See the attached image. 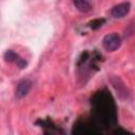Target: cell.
<instances>
[{
	"mask_svg": "<svg viewBox=\"0 0 135 135\" xmlns=\"http://www.w3.org/2000/svg\"><path fill=\"white\" fill-rule=\"evenodd\" d=\"M4 60L6 62H17L19 60V56L12 50H7L4 53Z\"/></svg>",
	"mask_w": 135,
	"mask_h": 135,
	"instance_id": "obj_5",
	"label": "cell"
},
{
	"mask_svg": "<svg viewBox=\"0 0 135 135\" xmlns=\"http://www.w3.org/2000/svg\"><path fill=\"white\" fill-rule=\"evenodd\" d=\"M130 7H131V5L129 2L119 3L115 6H113L110 13L114 18H122L130 12Z\"/></svg>",
	"mask_w": 135,
	"mask_h": 135,
	"instance_id": "obj_2",
	"label": "cell"
},
{
	"mask_svg": "<svg viewBox=\"0 0 135 135\" xmlns=\"http://www.w3.org/2000/svg\"><path fill=\"white\" fill-rule=\"evenodd\" d=\"M120 44H121V38L116 33L108 34L102 39V45H103V47L108 52H114V51H116L120 46Z\"/></svg>",
	"mask_w": 135,
	"mask_h": 135,
	"instance_id": "obj_1",
	"label": "cell"
},
{
	"mask_svg": "<svg viewBox=\"0 0 135 135\" xmlns=\"http://www.w3.org/2000/svg\"><path fill=\"white\" fill-rule=\"evenodd\" d=\"M73 4H74V6H75L78 11H80V12H82V13H88V12H90L91 8H92V5H91V3H90L89 1L75 0V1L73 2Z\"/></svg>",
	"mask_w": 135,
	"mask_h": 135,
	"instance_id": "obj_4",
	"label": "cell"
},
{
	"mask_svg": "<svg viewBox=\"0 0 135 135\" xmlns=\"http://www.w3.org/2000/svg\"><path fill=\"white\" fill-rule=\"evenodd\" d=\"M32 88V81L28 79H22L21 81L18 82L17 88H16V96L18 98H22L27 95Z\"/></svg>",
	"mask_w": 135,
	"mask_h": 135,
	"instance_id": "obj_3",
	"label": "cell"
}]
</instances>
